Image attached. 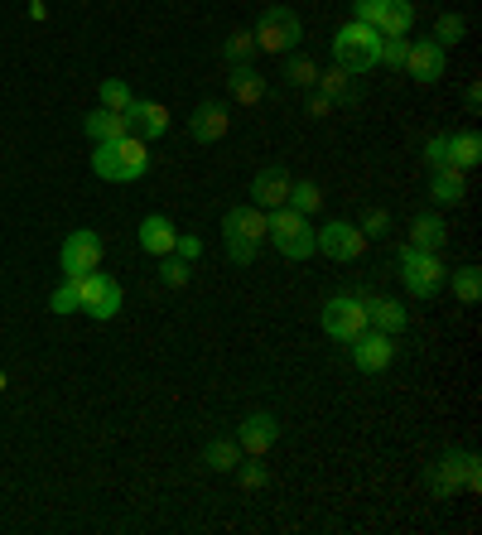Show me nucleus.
I'll use <instances>...</instances> for the list:
<instances>
[{"mask_svg":"<svg viewBox=\"0 0 482 535\" xmlns=\"http://www.w3.org/2000/svg\"><path fill=\"white\" fill-rule=\"evenodd\" d=\"M145 169H150V150H145L140 135L107 140V145L92 150V174L107 179V184H135V179H145Z\"/></svg>","mask_w":482,"mask_h":535,"instance_id":"nucleus-1","label":"nucleus"},{"mask_svg":"<svg viewBox=\"0 0 482 535\" xmlns=\"http://www.w3.org/2000/svg\"><path fill=\"white\" fill-rule=\"evenodd\" d=\"M266 237V213L256 203H241V208H227L222 213V241H227V256L237 266H251L256 261V246Z\"/></svg>","mask_w":482,"mask_h":535,"instance_id":"nucleus-2","label":"nucleus"},{"mask_svg":"<svg viewBox=\"0 0 482 535\" xmlns=\"http://www.w3.org/2000/svg\"><path fill=\"white\" fill-rule=\"evenodd\" d=\"M266 237L275 241V251H280L285 261H309V256H314V227H309V217L295 213L290 203H285V208H270Z\"/></svg>","mask_w":482,"mask_h":535,"instance_id":"nucleus-3","label":"nucleus"},{"mask_svg":"<svg viewBox=\"0 0 482 535\" xmlns=\"http://www.w3.org/2000/svg\"><path fill=\"white\" fill-rule=\"evenodd\" d=\"M429 492L439 502H449L458 492H478L482 487V463L478 454H444L439 463H429Z\"/></svg>","mask_w":482,"mask_h":535,"instance_id":"nucleus-4","label":"nucleus"},{"mask_svg":"<svg viewBox=\"0 0 482 535\" xmlns=\"http://www.w3.org/2000/svg\"><path fill=\"white\" fill-rule=\"evenodd\" d=\"M449 280V266L439 261V251H420V246H401V285L415 299H434Z\"/></svg>","mask_w":482,"mask_h":535,"instance_id":"nucleus-5","label":"nucleus"},{"mask_svg":"<svg viewBox=\"0 0 482 535\" xmlns=\"http://www.w3.org/2000/svg\"><path fill=\"white\" fill-rule=\"evenodd\" d=\"M376 44H381V34H376L372 25L348 20V25H338V34H333V63L348 68L352 78H357V73H372L376 68Z\"/></svg>","mask_w":482,"mask_h":535,"instance_id":"nucleus-6","label":"nucleus"},{"mask_svg":"<svg viewBox=\"0 0 482 535\" xmlns=\"http://www.w3.org/2000/svg\"><path fill=\"white\" fill-rule=\"evenodd\" d=\"M251 39H256V54H290L304 39V25H299V15L290 5H266L256 29H251Z\"/></svg>","mask_w":482,"mask_h":535,"instance_id":"nucleus-7","label":"nucleus"},{"mask_svg":"<svg viewBox=\"0 0 482 535\" xmlns=\"http://www.w3.org/2000/svg\"><path fill=\"white\" fill-rule=\"evenodd\" d=\"M73 285H78V314H87V319L107 323L121 314V285L111 280V275H102V270H87V275H68Z\"/></svg>","mask_w":482,"mask_h":535,"instance_id":"nucleus-8","label":"nucleus"},{"mask_svg":"<svg viewBox=\"0 0 482 535\" xmlns=\"http://www.w3.org/2000/svg\"><path fill=\"white\" fill-rule=\"evenodd\" d=\"M323 333H328L333 343H343V348H348L357 333H367V304H362L357 290H352V295H333L323 304Z\"/></svg>","mask_w":482,"mask_h":535,"instance_id":"nucleus-9","label":"nucleus"},{"mask_svg":"<svg viewBox=\"0 0 482 535\" xmlns=\"http://www.w3.org/2000/svg\"><path fill=\"white\" fill-rule=\"evenodd\" d=\"M314 251H323L328 261H362L367 237H362L357 222H328V227L314 232Z\"/></svg>","mask_w":482,"mask_h":535,"instance_id":"nucleus-10","label":"nucleus"},{"mask_svg":"<svg viewBox=\"0 0 482 535\" xmlns=\"http://www.w3.org/2000/svg\"><path fill=\"white\" fill-rule=\"evenodd\" d=\"M58 266H63V275H87V270H97L102 266V237L87 232V227L68 232L63 251H58Z\"/></svg>","mask_w":482,"mask_h":535,"instance_id":"nucleus-11","label":"nucleus"},{"mask_svg":"<svg viewBox=\"0 0 482 535\" xmlns=\"http://www.w3.org/2000/svg\"><path fill=\"white\" fill-rule=\"evenodd\" d=\"M237 444L246 458H266L275 444H280V420L270 415V410H251L237 429Z\"/></svg>","mask_w":482,"mask_h":535,"instance_id":"nucleus-12","label":"nucleus"},{"mask_svg":"<svg viewBox=\"0 0 482 535\" xmlns=\"http://www.w3.org/2000/svg\"><path fill=\"white\" fill-rule=\"evenodd\" d=\"M405 73L415 82H425V87H434V82L444 78V68H449V49L439 44V39H415L410 44V54H405V63H401Z\"/></svg>","mask_w":482,"mask_h":535,"instance_id":"nucleus-13","label":"nucleus"},{"mask_svg":"<svg viewBox=\"0 0 482 535\" xmlns=\"http://www.w3.org/2000/svg\"><path fill=\"white\" fill-rule=\"evenodd\" d=\"M352 362L362 367V372H386L391 362H396V338L391 333H381V328H367V333H357L348 343Z\"/></svg>","mask_w":482,"mask_h":535,"instance_id":"nucleus-14","label":"nucleus"},{"mask_svg":"<svg viewBox=\"0 0 482 535\" xmlns=\"http://www.w3.org/2000/svg\"><path fill=\"white\" fill-rule=\"evenodd\" d=\"M290 174L280 169V164H270V169H261L256 179H251V203L261 208V213H270V208H285L290 203Z\"/></svg>","mask_w":482,"mask_h":535,"instance_id":"nucleus-15","label":"nucleus"},{"mask_svg":"<svg viewBox=\"0 0 482 535\" xmlns=\"http://www.w3.org/2000/svg\"><path fill=\"white\" fill-rule=\"evenodd\" d=\"M188 131H193V140H198V145H217L222 135L232 131V116H227V107H222V102H198V107H193V116H188Z\"/></svg>","mask_w":482,"mask_h":535,"instance_id":"nucleus-16","label":"nucleus"},{"mask_svg":"<svg viewBox=\"0 0 482 535\" xmlns=\"http://www.w3.org/2000/svg\"><path fill=\"white\" fill-rule=\"evenodd\" d=\"M227 92L237 97L241 107H261L266 102V78L251 63H227Z\"/></svg>","mask_w":482,"mask_h":535,"instance_id":"nucleus-17","label":"nucleus"},{"mask_svg":"<svg viewBox=\"0 0 482 535\" xmlns=\"http://www.w3.org/2000/svg\"><path fill=\"white\" fill-rule=\"evenodd\" d=\"M362 304H367V328H381V333H405V323H410V314H405L401 299H386V295H362Z\"/></svg>","mask_w":482,"mask_h":535,"instance_id":"nucleus-18","label":"nucleus"},{"mask_svg":"<svg viewBox=\"0 0 482 535\" xmlns=\"http://www.w3.org/2000/svg\"><path fill=\"white\" fill-rule=\"evenodd\" d=\"M376 34H410L415 29V0H376Z\"/></svg>","mask_w":482,"mask_h":535,"instance_id":"nucleus-19","label":"nucleus"},{"mask_svg":"<svg viewBox=\"0 0 482 535\" xmlns=\"http://www.w3.org/2000/svg\"><path fill=\"white\" fill-rule=\"evenodd\" d=\"M87 135L97 140V145H107V140H126V135H135V121L126 116V111H107V107H97L87 121Z\"/></svg>","mask_w":482,"mask_h":535,"instance_id":"nucleus-20","label":"nucleus"},{"mask_svg":"<svg viewBox=\"0 0 482 535\" xmlns=\"http://www.w3.org/2000/svg\"><path fill=\"white\" fill-rule=\"evenodd\" d=\"M174 241H179V227L169 222V217H145L140 222V251H150V256H174Z\"/></svg>","mask_w":482,"mask_h":535,"instance_id":"nucleus-21","label":"nucleus"},{"mask_svg":"<svg viewBox=\"0 0 482 535\" xmlns=\"http://www.w3.org/2000/svg\"><path fill=\"white\" fill-rule=\"evenodd\" d=\"M429 198H434L439 208H449V203H463V198H468V179H463V169H458V164H444V169H434V179H429Z\"/></svg>","mask_w":482,"mask_h":535,"instance_id":"nucleus-22","label":"nucleus"},{"mask_svg":"<svg viewBox=\"0 0 482 535\" xmlns=\"http://www.w3.org/2000/svg\"><path fill=\"white\" fill-rule=\"evenodd\" d=\"M126 116L140 126V140H160V135L169 131V107H164V102H140V97H135L131 107H126Z\"/></svg>","mask_w":482,"mask_h":535,"instance_id":"nucleus-23","label":"nucleus"},{"mask_svg":"<svg viewBox=\"0 0 482 535\" xmlns=\"http://www.w3.org/2000/svg\"><path fill=\"white\" fill-rule=\"evenodd\" d=\"M444 241H449L444 217H434V213H420V217H415V227H410V246H420V251H439Z\"/></svg>","mask_w":482,"mask_h":535,"instance_id":"nucleus-24","label":"nucleus"},{"mask_svg":"<svg viewBox=\"0 0 482 535\" xmlns=\"http://www.w3.org/2000/svg\"><path fill=\"white\" fill-rule=\"evenodd\" d=\"M241 458H246V454H241V444H237V439H222V434H217V439H208V449H203V463H208L213 473H232Z\"/></svg>","mask_w":482,"mask_h":535,"instance_id":"nucleus-25","label":"nucleus"},{"mask_svg":"<svg viewBox=\"0 0 482 535\" xmlns=\"http://www.w3.org/2000/svg\"><path fill=\"white\" fill-rule=\"evenodd\" d=\"M449 160H454L458 169H473V164L482 160V135H478V131L449 135Z\"/></svg>","mask_w":482,"mask_h":535,"instance_id":"nucleus-26","label":"nucleus"},{"mask_svg":"<svg viewBox=\"0 0 482 535\" xmlns=\"http://www.w3.org/2000/svg\"><path fill=\"white\" fill-rule=\"evenodd\" d=\"M314 92H323L328 102H352V73L348 68H328V73H319V82H314Z\"/></svg>","mask_w":482,"mask_h":535,"instance_id":"nucleus-27","label":"nucleus"},{"mask_svg":"<svg viewBox=\"0 0 482 535\" xmlns=\"http://www.w3.org/2000/svg\"><path fill=\"white\" fill-rule=\"evenodd\" d=\"M285 82L290 87H304V92H314V82H319V63L309 54H290V63H285Z\"/></svg>","mask_w":482,"mask_h":535,"instance_id":"nucleus-28","label":"nucleus"},{"mask_svg":"<svg viewBox=\"0 0 482 535\" xmlns=\"http://www.w3.org/2000/svg\"><path fill=\"white\" fill-rule=\"evenodd\" d=\"M290 208H295V213H319L323 208V188L314 184V179H299V184H290Z\"/></svg>","mask_w":482,"mask_h":535,"instance_id":"nucleus-29","label":"nucleus"},{"mask_svg":"<svg viewBox=\"0 0 482 535\" xmlns=\"http://www.w3.org/2000/svg\"><path fill=\"white\" fill-rule=\"evenodd\" d=\"M97 97H102V107H107V111H126L135 102V92H131V82H126V78H102Z\"/></svg>","mask_w":482,"mask_h":535,"instance_id":"nucleus-30","label":"nucleus"},{"mask_svg":"<svg viewBox=\"0 0 482 535\" xmlns=\"http://www.w3.org/2000/svg\"><path fill=\"white\" fill-rule=\"evenodd\" d=\"M251 54H256L251 29H232V34L222 39V58H227V63H251Z\"/></svg>","mask_w":482,"mask_h":535,"instance_id":"nucleus-31","label":"nucleus"},{"mask_svg":"<svg viewBox=\"0 0 482 535\" xmlns=\"http://www.w3.org/2000/svg\"><path fill=\"white\" fill-rule=\"evenodd\" d=\"M405 54H410V39H401V34H381V44H376V63H381V68H401Z\"/></svg>","mask_w":482,"mask_h":535,"instance_id":"nucleus-32","label":"nucleus"},{"mask_svg":"<svg viewBox=\"0 0 482 535\" xmlns=\"http://www.w3.org/2000/svg\"><path fill=\"white\" fill-rule=\"evenodd\" d=\"M454 295L463 299V304H478V295H482V270L478 266L454 270Z\"/></svg>","mask_w":482,"mask_h":535,"instance_id":"nucleus-33","label":"nucleus"},{"mask_svg":"<svg viewBox=\"0 0 482 535\" xmlns=\"http://www.w3.org/2000/svg\"><path fill=\"white\" fill-rule=\"evenodd\" d=\"M49 314H58V319H68V314H78V285L63 275V285H58L54 295H49Z\"/></svg>","mask_w":482,"mask_h":535,"instance_id":"nucleus-34","label":"nucleus"},{"mask_svg":"<svg viewBox=\"0 0 482 535\" xmlns=\"http://www.w3.org/2000/svg\"><path fill=\"white\" fill-rule=\"evenodd\" d=\"M160 285H164V290H184V285H188V261H184V256H164Z\"/></svg>","mask_w":482,"mask_h":535,"instance_id":"nucleus-35","label":"nucleus"},{"mask_svg":"<svg viewBox=\"0 0 482 535\" xmlns=\"http://www.w3.org/2000/svg\"><path fill=\"white\" fill-rule=\"evenodd\" d=\"M232 473H237V482H241V487H246V492H261V487H266V482H270V473H266V468H261V458H256V463H237Z\"/></svg>","mask_w":482,"mask_h":535,"instance_id":"nucleus-36","label":"nucleus"},{"mask_svg":"<svg viewBox=\"0 0 482 535\" xmlns=\"http://www.w3.org/2000/svg\"><path fill=\"white\" fill-rule=\"evenodd\" d=\"M463 34H468V25H463L458 15H439V20H434V39H439L444 49H449V44H458Z\"/></svg>","mask_w":482,"mask_h":535,"instance_id":"nucleus-37","label":"nucleus"},{"mask_svg":"<svg viewBox=\"0 0 482 535\" xmlns=\"http://www.w3.org/2000/svg\"><path fill=\"white\" fill-rule=\"evenodd\" d=\"M357 227H362V237H386V232H391V213H386V208H367Z\"/></svg>","mask_w":482,"mask_h":535,"instance_id":"nucleus-38","label":"nucleus"},{"mask_svg":"<svg viewBox=\"0 0 482 535\" xmlns=\"http://www.w3.org/2000/svg\"><path fill=\"white\" fill-rule=\"evenodd\" d=\"M425 164H429V169L454 164V160H449V135H429V140H425Z\"/></svg>","mask_w":482,"mask_h":535,"instance_id":"nucleus-39","label":"nucleus"},{"mask_svg":"<svg viewBox=\"0 0 482 535\" xmlns=\"http://www.w3.org/2000/svg\"><path fill=\"white\" fill-rule=\"evenodd\" d=\"M174 251H179L184 261H198V256H203V241H198V237H179V241H174Z\"/></svg>","mask_w":482,"mask_h":535,"instance_id":"nucleus-40","label":"nucleus"},{"mask_svg":"<svg viewBox=\"0 0 482 535\" xmlns=\"http://www.w3.org/2000/svg\"><path fill=\"white\" fill-rule=\"evenodd\" d=\"M333 107H338V102H328L323 92H314V97H309V116H328Z\"/></svg>","mask_w":482,"mask_h":535,"instance_id":"nucleus-41","label":"nucleus"},{"mask_svg":"<svg viewBox=\"0 0 482 535\" xmlns=\"http://www.w3.org/2000/svg\"><path fill=\"white\" fill-rule=\"evenodd\" d=\"M29 20H49V5H44V0H29Z\"/></svg>","mask_w":482,"mask_h":535,"instance_id":"nucleus-42","label":"nucleus"},{"mask_svg":"<svg viewBox=\"0 0 482 535\" xmlns=\"http://www.w3.org/2000/svg\"><path fill=\"white\" fill-rule=\"evenodd\" d=\"M5 386H10V376H5V372H0V396H5Z\"/></svg>","mask_w":482,"mask_h":535,"instance_id":"nucleus-43","label":"nucleus"}]
</instances>
